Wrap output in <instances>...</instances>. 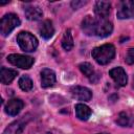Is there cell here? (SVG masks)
<instances>
[{
	"instance_id": "6da1fadb",
	"label": "cell",
	"mask_w": 134,
	"mask_h": 134,
	"mask_svg": "<svg viewBox=\"0 0 134 134\" xmlns=\"http://www.w3.org/2000/svg\"><path fill=\"white\" fill-rule=\"evenodd\" d=\"M82 29L87 36H96L99 38H105L111 35L113 26L112 23L107 21L106 19L86 16L82 21Z\"/></svg>"
},
{
	"instance_id": "7a4b0ae2",
	"label": "cell",
	"mask_w": 134,
	"mask_h": 134,
	"mask_svg": "<svg viewBox=\"0 0 134 134\" xmlns=\"http://www.w3.org/2000/svg\"><path fill=\"white\" fill-rule=\"evenodd\" d=\"M92 57L99 65L110 63L115 57V47L112 44H104L92 50Z\"/></svg>"
},
{
	"instance_id": "3957f363",
	"label": "cell",
	"mask_w": 134,
	"mask_h": 134,
	"mask_svg": "<svg viewBox=\"0 0 134 134\" xmlns=\"http://www.w3.org/2000/svg\"><path fill=\"white\" fill-rule=\"evenodd\" d=\"M17 42L20 48L26 52L35 51L38 47V40L37 38L28 31H21L17 36Z\"/></svg>"
},
{
	"instance_id": "277c9868",
	"label": "cell",
	"mask_w": 134,
	"mask_h": 134,
	"mask_svg": "<svg viewBox=\"0 0 134 134\" xmlns=\"http://www.w3.org/2000/svg\"><path fill=\"white\" fill-rule=\"evenodd\" d=\"M20 19L15 14H6L0 21V32L3 37L8 36L16 27L20 25Z\"/></svg>"
},
{
	"instance_id": "5b68a950",
	"label": "cell",
	"mask_w": 134,
	"mask_h": 134,
	"mask_svg": "<svg viewBox=\"0 0 134 134\" xmlns=\"http://www.w3.org/2000/svg\"><path fill=\"white\" fill-rule=\"evenodd\" d=\"M7 61L10 64H13L14 66L20 67L22 69H29L35 62V60L31 57L23 55V54H17V53L9 54L7 57Z\"/></svg>"
},
{
	"instance_id": "8992f818",
	"label": "cell",
	"mask_w": 134,
	"mask_h": 134,
	"mask_svg": "<svg viewBox=\"0 0 134 134\" xmlns=\"http://www.w3.org/2000/svg\"><path fill=\"white\" fill-rule=\"evenodd\" d=\"M117 18L118 19H134V1L124 0L119 2V6L117 9Z\"/></svg>"
},
{
	"instance_id": "52a82bcc",
	"label": "cell",
	"mask_w": 134,
	"mask_h": 134,
	"mask_svg": "<svg viewBox=\"0 0 134 134\" xmlns=\"http://www.w3.org/2000/svg\"><path fill=\"white\" fill-rule=\"evenodd\" d=\"M70 93L72 94L73 97L80 100H84V102H88L92 97L91 90L86 87H82V86H72L70 88Z\"/></svg>"
},
{
	"instance_id": "ba28073f",
	"label": "cell",
	"mask_w": 134,
	"mask_h": 134,
	"mask_svg": "<svg viewBox=\"0 0 134 134\" xmlns=\"http://www.w3.org/2000/svg\"><path fill=\"white\" fill-rule=\"evenodd\" d=\"M109 75L113 79V81L118 85V86H125L127 84L128 77L127 73L121 67H115L109 71Z\"/></svg>"
},
{
	"instance_id": "9c48e42d",
	"label": "cell",
	"mask_w": 134,
	"mask_h": 134,
	"mask_svg": "<svg viewBox=\"0 0 134 134\" xmlns=\"http://www.w3.org/2000/svg\"><path fill=\"white\" fill-rule=\"evenodd\" d=\"M23 107H24V103L20 98H13V99H9L8 103L6 104L5 112L10 116H15L19 114V112L23 109Z\"/></svg>"
},
{
	"instance_id": "30bf717a",
	"label": "cell",
	"mask_w": 134,
	"mask_h": 134,
	"mask_svg": "<svg viewBox=\"0 0 134 134\" xmlns=\"http://www.w3.org/2000/svg\"><path fill=\"white\" fill-rule=\"evenodd\" d=\"M111 9V3L108 1H97L94 5V13L99 19H106Z\"/></svg>"
},
{
	"instance_id": "8fae6325",
	"label": "cell",
	"mask_w": 134,
	"mask_h": 134,
	"mask_svg": "<svg viewBox=\"0 0 134 134\" xmlns=\"http://www.w3.org/2000/svg\"><path fill=\"white\" fill-rule=\"evenodd\" d=\"M55 83V73L48 68H45L41 71V86L43 88H48L53 86Z\"/></svg>"
},
{
	"instance_id": "7c38bea8",
	"label": "cell",
	"mask_w": 134,
	"mask_h": 134,
	"mask_svg": "<svg viewBox=\"0 0 134 134\" xmlns=\"http://www.w3.org/2000/svg\"><path fill=\"white\" fill-rule=\"evenodd\" d=\"M25 125H26L25 118L18 119L16 121L12 122L8 127H6L3 134H22V132L25 128Z\"/></svg>"
},
{
	"instance_id": "4fadbf2b",
	"label": "cell",
	"mask_w": 134,
	"mask_h": 134,
	"mask_svg": "<svg viewBox=\"0 0 134 134\" xmlns=\"http://www.w3.org/2000/svg\"><path fill=\"white\" fill-rule=\"evenodd\" d=\"M39 32L42 38H44L46 40L50 39L54 34V28H53L52 22L50 20H45L44 22H42V24L39 27Z\"/></svg>"
},
{
	"instance_id": "5bb4252c",
	"label": "cell",
	"mask_w": 134,
	"mask_h": 134,
	"mask_svg": "<svg viewBox=\"0 0 134 134\" xmlns=\"http://www.w3.org/2000/svg\"><path fill=\"white\" fill-rule=\"evenodd\" d=\"M24 13H25V17L30 21H38L43 16L41 8L39 6H34V5L26 6L24 8Z\"/></svg>"
},
{
	"instance_id": "9a60e30c",
	"label": "cell",
	"mask_w": 134,
	"mask_h": 134,
	"mask_svg": "<svg viewBox=\"0 0 134 134\" xmlns=\"http://www.w3.org/2000/svg\"><path fill=\"white\" fill-rule=\"evenodd\" d=\"M18 75V71L9 68L2 67L0 71V77H1V83L2 84H9L16 76Z\"/></svg>"
},
{
	"instance_id": "2e32d148",
	"label": "cell",
	"mask_w": 134,
	"mask_h": 134,
	"mask_svg": "<svg viewBox=\"0 0 134 134\" xmlns=\"http://www.w3.org/2000/svg\"><path fill=\"white\" fill-rule=\"evenodd\" d=\"M75 113L81 120H87L91 115V109L84 104H77L75 105Z\"/></svg>"
},
{
	"instance_id": "e0dca14e",
	"label": "cell",
	"mask_w": 134,
	"mask_h": 134,
	"mask_svg": "<svg viewBox=\"0 0 134 134\" xmlns=\"http://www.w3.org/2000/svg\"><path fill=\"white\" fill-rule=\"evenodd\" d=\"M134 121V117L128 112H120L117 116L116 124L120 127H130Z\"/></svg>"
},
{
	"instance_id": "ac0fdd59",
	"label": "cell",
	"mask_w": 134,
	"mask_h": 134,
	"mask_svg": "<svg viewBox=\"0 0 134 134\" xmlns=\"http://www.w3.org/2000/svg\"><path fill=\"white\" fill-rule=\"evenodd\" d=\"M62 46L65 50L69 51L72 49L73 47V38H72V35H71V30L70 29H67L64 34V37L62 39Z\"/></svg>"
},
{
	"instance_id": "d6986e66",
	"label": "cell",
	"mask_w": 134,
	"mask_h": 134,
	"mask_svg": "<svg viewBox=\"0 0 134 134\" xmlns=\"http://www.w3.org/2000/svg\"><path fill=\"white\" fill-rule=\"evenodd\" d=\"M79 67H80V70L82 71V73H83L84 75H86L87 77H89V79H91V77L95 74V71H94V69H93V66H92L90 63H88V62L81 63Z\"/></svg>"
},
{
	"instance_id": "ffe728a7",
	"label": "cell",
	"mask_w": 134,
	"mask_h": 134,
	"mask_svg": "<svg viewBox=\"0 0 134 134\" xmlns=\"http://www.w3.org/2000/svg\"><path fill=\"white\" fill-rule=\"evenodd\" d=\"M19 87L23 91H29L32 88V81L27 75H22L19 79Z\"/></svg>"
},
{
	"instance_id": "44dd1931",
	"label": "cell",
	"mask_w": 134,
	"mask_h": 134,
	"mask_svg": "<svg viewBox=\"0 0 134 134\" xmlns=\"http://www.w3.org/2000/svg\"><path fill=\"white\" fill-rule=\"evenodd\" d=\"M126 63L129 65L134 64V48H130L126 54V59H125Z\"/></svg>"
},
{
	"instance_id": "7402d4cb",
	"label": "cell",
	"mask_w": 134,
	"mask_h": 134,
	"mask_svg": "<svg viewBox=\"0 0 134 134\" xmlns=\"http://www.w3.org/2000/svg\"><path fill=\"white\" fill-rule=\"evenodd\" d=\"M86 3H87V1H79V0H75V1H72V2H71V6H72V8L77 9V8H80L81 6L85 5Z\"/></svg>"
},
{
	"instance_id": "603a6c76",
	"label": "cell",
	"mask_w": 134,
	"mask_h": 134,
	"mask_svg": "<svg viewBox=\"0 0 134 134\" xmlns=\"http://www.w3.org/2000/svg\"><path fill=\"white\" fill-rule=\"evenodd\" d=\"M133 88H134V79H133Z\"/></svg>"
},
{
	"instance_id": "cb8c5ba5",
	"label": "cell",
	"mask_w": 134,
	"mask_h": 134,
	"mask_svg": "<svg viewBox=\"0 0 134 134\" xmlns=\"http://www.w3.org/2000/svg\"><path fill=\"white\" fill-rule=\"evenodd\" d=\"M102 134H106V133H102Z\"/></svg>"
}]
</instances>
